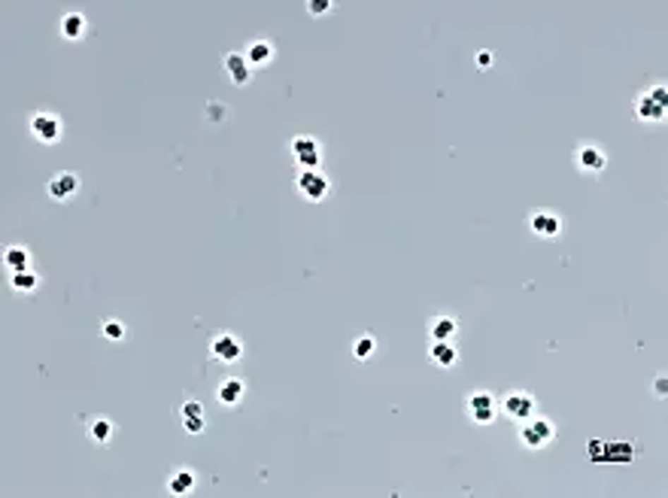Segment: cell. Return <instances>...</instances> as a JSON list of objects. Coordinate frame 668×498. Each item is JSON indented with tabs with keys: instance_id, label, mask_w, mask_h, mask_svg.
Here are the masks:
<instances>
[{
	"instance_id": "6da1fadb",
	"label": "cell",
	"mask_w": 668,
	"mask_h": 498,
	"mask_svg": "<svg viewBox=\"0 0 668 498\" xmlns=\"http://www.w3.org/2000/svg\"><path fill=\"white\" fill-rule=\"evenodd\" d=\"M665 109H668L665 85H653L650 91H644V95L635 100V116L641 121H662Z\"/></svg>"
},
{
	"instance_id": "7a4b0ae2",
	"label": "cell",
	"mask_w": 668,
	"mask_h": 498,
	"mask_svg": "<svg viewBox=\"0 0 668 498\" xmlns=\"http://www.w3.org/2000/svg\"><path fill=\"white\" fill-rule=\"evenodd\" d=\"M553 434H556V429L547 416H529V420H523V425H520V441L525 446H532V450L547 446L553 441Z\"/></svg>"
},
{
	"instance_id": "3957f363",
	"label": "cell",
	"mask_w": 668,
	"mask_h": 498,
	"mask_svg": "<svg viewBox=\"0 0 668 498\" xmlns=\"http://www.w3.org/2000/svg\"><path fill=\"white\" fill-rule=\"evenodd\" d=\"M295 189L304 201H310V204H319V201H326V195L331 191V182L326 174H319V170H301L298 179H295Z\"/></svg>"
},
{
	"instance_id": "277c9868",
	"label": "cell",
	"mask_w": 668,
	"mask_h": 498,
	"mask_svg": "<svg viewBox=\"0 0 668 498\" xmlns=\"http://www.w3.org/2000/svg\"><path fill=\"white\" fill-rule=\"evenodd\" d=\"M30 134L43 146H52L61 140V134H64V125H61V119L52 113H34L30 116Z\"/></svg>"
},
{
	"instance_id": "5b68a950",
	"label": "cell",
	"mask_w": 668,
	"mask_h": 498,
	"mask_svg": "<svg viewBox=\"0 0 668 498\" xmlns=\"http://www.w3.org/2000/svg\"><path fill=\"white\" fill-rule=\"evenodd\" d=\"M289 152L295 155V161L301 165V170H316L319 161H322V152H319V143L307 134H298L289 140Z\"/></svg>"
},
{
	"instance_id": "8992f818",
	"label": "cell",
	"mask_w": 668,
	"mask_h": 498,
	"mask_svg": "<svg viewBox=\"0 0 668 498\" xmlns=\"http://www.w3.org/2000/svg\"><path fill=\"white\" fill-rule=\"evenodd\" d=\"M210 355L216 362H222V364H234L243 355V343H240L237 334L222 331V334H216V338L210 340Z\"/></svg>"
},
{
	"instance_id": "52a82bcc",
	"label": "cell",
	"mask_w": 668,
	"mask_h": 498,
	"mask_svg": "<svg viewBox=\"0 0 668 498\" xmlns=\"http://www.w3.org/2000/svg\"><path fill=\"white\" fill-rule=\"evenodd\" d=\"M501 410L508 413L511 420L523 422V420H529V416H535V398L529 392H511V395H504Z\"/></svg>"
},
{
	"instance_id": "ba28073f",
	"label": "cell",
	"mask_w": 668,
	"mask_h": 498,
	"mask_svg": "<svg viewBox=\"0 0 668 498\" xmlns=\"http://www.w3.org/2000/svg\"><path fill=\"white\" fill-rule=\"evenodd\" d=\"M574 165L577 170H583V174H602L604 165H607V158H604V152L599 146H592V143H586L574 152Z\"/></svg>"
},
{
	"instance_id": "9c48e42d",
	"label": "cell",
	"mask_w": 668,
	"mask_h": 498,
	"mask_svg": "<svg viewBox=\"0 0 668 498\" xmlns=\"http://www.w3.org/2000/svg\"><path fill=\"white\" fill-rule=\"evenodd\" d=\"M495 398L489 392H474L471 398H468V416L474 422H480V425H489L495 420Z\"/></svg>"
},
{
	"instance_id": "30bf717a",
	"label": "cell",
	"mask_w": 668,
	"mask_h": 498,
	"mask_svg": "<svg viewBox=\"0 0 668 498\" xmlns=\"http://www.w3.org/2000/svg\"><path fill=\"white\" fill-rule=\"evenodd\" d=\"M49 198L52 201H70L79 191V177L76 174H70V170H64V174H55L52 179H49Z\"/></svg>"
},
{
	"instance_id": "8fae6325",
	"label": "cell",
	"mask_w": 668,
	"mask_h": 498,
	"mask_svg": "<svg viewBox=\"0 0 668 498\" xmlns=\"http://www.w3.org/2000/svg\"><path fill=\"white\" fill-rule=\"evenodd\" d=\"M529 228H532L538 237H556V235L562 231V222H559V216H556V213L538 210V213H532V216H529Z\"/></svg>"
},
{
	"instance_id": "7c38bea8",
	"label": "cell",
	"mask_w": 668,
	"mask_h": 498,
	"mask_svg": "<svg viewBox=\"0 0 668 498\" xmlns=\"http://www.w3.org/2000/svg\"><path fill=\"white\" fill-rule=\"evenodd\" d=\"M429 359L431 364H438V368H453L455 362H459V350L453 347V340H431V347H429Z\"/></svg>"
},
{
	"instance_id": "4fadbf2b",
	"label": "cell",
	"mask_w": 668,
	"mask_h": 498,
	"mask_svg": "<svg viewBox=\"0 0 668 498\" xmlns=\"http://www.w3.org/2000/svg\"><path fill=\"white\" fill-rule=\"evenodd\" d=\"M249 61H246V55L243 52H228L225 55V73H228V79L234 85H246L249 83Z\"/></svg>"
},
{
	"instance_id": "5bb4252c",
	"label": "cell",
	"mask_w": 668,
	"mask_h": 498,
	"mask_svg": "<svg viewBox=\"0 0 668 498\" xmlns=\"http://www.w3.org/2000/svg\"><path fill=\"white\" fill-rule=\"evenodd\" d=\"M455 334H459V322L453 316H434L429 322V338L431 340H453L455 343Z\"/></svg>"
},
{
	"instance_id": "9a60e30c",
	"label": "cell",
	"mask_w": 668,
	"mask_h": 498,
	"mask_svg": "<svg viewBox=\"0 0 668 498\" xmlns=\"http://www.w3.org/2000/svg\"><path fill=\"white\" fill-rule=\"evenodd\" d=\"M216 398H219V404H225V408H237L243 401V380H237V377L222 380L216 389Z\"/></svg>"
},
{
	"instance_id": "2e32d148",
	"label": "cell",
	"mask_w": 668,
	"mask_h": 498,
	"mask_svg": "<svg viewBox=\"0 0 668 498\" xmlns=\"http://www.w3.org/2000/svg\"><path fill=\"white\" fill-rule=\"evenodd\" d=\"M113 434H116V425L107 420V416H95V420L88 422V438L100 444V446H107L109 441H113Z\"/></svg>"
},
{
	"instance_id": "e0dca14e",
	"label": "cell",
	"mask_w": 668,
	"mask_h": 498,
	"mask_svg": "<svg viewBox=\"0 0 668 498\" xmlns=\"http://www.w3.org/2000/svg\"><path fill=\"white\" fill-rule=\"evenodd\" d=\"M246 61H249V67H265L270 64V58H273V46L268 43V40H252L246 52Z\"/></svg>"
},
{
	"instance_id": "ac0fdd59",
	"label": "cell",
	"mask_w": 668,
	"mask_h": 498,
	"mask_svg": "<svg viewBox=\"0 0 668 498\" xmlns=\"http://www.w3.org/2000/svg\"><path fill=\"white\" fill-rule=\"evenodd\" d=\"M191 490H195V474H191L189 468H177L167 477V492L170 495H189Z\"/></svg>"
},
{
	"instance_id": "d6986e66",
	"label": "cell",
	"mask_w": 668,
	"mask_h": 498,
	"mask_svg": "<svg viewBox=\"0 0 668 498\" xmlns=\"http://www.w3.org/2000/svg\"><path fill=\"white\" fill-rule=\"evenodd\" d=\"M85 30H88L85 16L67 13L64 18H61V37H64V40H79V37H85Z\"/></svg>"
},
{
	"instance_id": "ffe728a7",
	"label": "cell",
	"mask_w": 668,
	"mask_h": 498,
	"mask_svg": "<svg viewBox=\"0 0 668 498\" xmlns=\"http://www.w3.org/2000/svg\"><path fill=\"white\" fill-rule=\"evenodd\" d=\"M4 264H6V271H9V273L28 271V264H30L28 249H25V247H9V249L4 252Z\"/></svg>"
},
{
	"instance_id": "44dd1931",
	"label": "cell",
	"mask_w": 668,
	"mask_h": 498,
	"mask_svg": "<svg viewBox=\"0 0 668 498\" xmlns=\"http://www.w3.org/2000/svg\"><path fill=\"white\" fill-rule=\"evenodd\" d=\"M632 444H623V441H614V444H604V456L602 462H632Z\"/></svg>"
},
{
	"instance_id": "7402d4cb",
	"label": "cell",
	"mask_w": 668,
	"mask_h": 498,
	"mask_svg": "<svg viewBox=\"0 0 668 498\" xmlns=\"http://www.w3.org/2000/svg\"><path fill=\"white\" fill-rule=\"evenodd\" d=\"M9 283H13V289H16V292H34V289L40 286V277L28 268V271L13 273V277H9Z\"/></svg>"
},
{
	"instance_id": "603a6c76",
	"label": "cell",
	"mask_w": 668,
	"mask_h": 498,
	"mask_svg": "<svg viewBox=\"0 0 668 498\" xmlns=\"http://www.w3.org/2000/svg\"><path fill=\"white\" fill-rule=\"evenodd\" d=\"M374 350H377V340H374L371 334H362V338H356V343H352V355H356V359H368V355H374Z\"/></svg>"
},
{
	"instance_id": "cb8c5ba5",
	"label": "cell",
	"mask_w": 668,
	"mask_h": 498,
	"mask_svg": "<svg viewBox=\"0 0 668 498\" xmlns=\"http://www.w3.org/2000/svg\"><path fill=\"white\" fill-rule=\"evenodd\" d=\"M104 338L107 340H121L125 338V325L119 319H104Z\"/></svg>"
},
{
	"instance_id": "d4e9b609",
	"label": "cell",
	"mask_w": 668,
	"mask_h": 498,
	"mask_svg": "<svg viewBox=\"0 0 668 498\" xmlns=\"http://www.w3.org/2000/svg\"><path fill=\"white\" fill-rule=\"evenodd\" d=\"M182 429L189 434H201L204 432V416H186V420H182Z\"/></svg>"
},
{
	"instance_id": "484cf974",
	"label": "cell",
	"mask_w": 668,
	"mask_h": 498,
	"mask_svg": "<svg viewBox=\"0 0 668 498\" xmlns=\"http://www.w3.org/2000/svg\"><path fill=\"white\" fill-rule=\"evenodd\" d=\"M179 416L186 420V416H204V408H201V401H186L179 408Z\"/></svg>"
},
{
	"instance_id": "4316f807",
	"label": "cell",
	"mask_w": 668,
	"mask_h": 498,
	"mask_svg": "<svg viewBox=\"0 0 668 498\" xmlns=\"http://www.w3.org/2000/svg\"><path fill=\"white\" fill-rule=\"evenodd\" d=\"M307 9H310V16H326L331 9V0H310Z\"/></svg>"
},
{
	"instance_id": "83f0119b",
	"label": "cell",
	"mask_w": 668,
	"mask_h": 498,
	"mask_svg": "<svg viewBox=\"0 0 668 498\" xmlns=\"http://www.w3.org/2000/svg\"><path fill=\"white\" fill-rule=\"evenodd\" d=\"M586 444H590V459H592V462H602V456H604V444H602V441H595V438H590Z\"/></svg>"
},
{
	"instance_id": "f1b7e54d",
	"label": "cell",
	"mask_w": 668,
	"mask_h": 498,
	"mask_svg": "<svg viewBox=\"0 0 668 498\" xmlns=\"http://www.w3.org/2000/svg\"><path fill=\"white\" fill-rule=\"evenodd\" d=\"M474 64H477L480 70H486V67H492V52H486V49H480L477 55H474Z\"/></svg>"
},
{
	"instance_id": "f546056e",
	"label": "cell",
	"mask_w": 668,
	"mask_h": 498,
	"mask_svg": "<svg viewBox=\"0 0 668 498\" xmlns=\"http://www.w3.org/2000/svg\"><path fill=\"white\" fill-rule=\"evenodd\" d=\"M207 116H210V119H222L225 113H222V107H219V104H213V107H207Z\"/></svg>"
},
{
	"instance_id": "4dcf8cb0",
	"label": "cell",
	"mask_w": 668,
	"mask_h": 498,
	"mask_svg": "<svg viewBox=\"0 0 668 498\" xmlns=\"http://www.w3.org/2000/svg\"><path fill=\"white\" fill-rule=\"evenodd\" d=\"M653 389L660 392V395H665V380H656V383H653Z\"/></svg>"
}]
</instances>
